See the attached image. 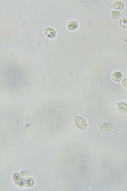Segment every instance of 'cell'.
Instances as JSON below:
<instances>
[{
  "mask_svg": "<svg viewBox=\"0 0 127 191\" xmlns=\"http://www.w3.org/2000/svg\"><path fill=\"white\" fill-rule=\"evenodd\" d=\"M6 74L7 82L11 85L21 86L24 83V73L17 68H10L7 70Z\"/></svg>",
  "mask_w": 127,
  "mask_h": 191,
  "instance_id": "1",
  "label": "cell"
},
{
  "mask_svg": "<svg viewBox=\"0 0 127 191\" xmlns=\"http://www.w3.org/2000/svg\"><path fill=\"white\" fill-rule=\"evenodd\" d=\"M75 123L76 126L81 129H84L87 127V124L86 121L83 117L78 116L75 118Z\"/></svg>",
  "mask_w": 127,
  "mask_h": 191,
  "instance_id": "2",
  "label": "cell"
},
{
  "mask_svg": "<svg viewBox=\"0 0 127 191\" xmlns=\"http://www.w3.org/2000/svg\"><path fill=\"white\" fill-rule=\"evenodd\" d=\"M119 112L122 114H125L127 113V104L124 102L119 103L117 104Z\"/></svg>",
  "mask_w": 127,
  "mask_h": 191,
  "instance_id": "3",
  "label": "cell"
},
{
  "mask_svg": "<svg viewBox=\"0 0 127 191\" xmlns=\"http://www.w3.org/2000/svg\"><path fill=\"white\" fill-rule=\"evenodd\" d=\"M101 131L104 132H108L112 131L113 129L112 125L109 123H105L103 124L100 128Z\"/></svg>",
  "mask_w": 127,
  "mask_h": 191,
  "instance_id": "4",
  "label": "cell"
},
{
  "mask_svg": "<svg viewBox=\"0 0 127 191\" xmlns=\"http://www.w3.org/2000/svg\"><path fill=\"white\" fill-rule=\"evenodd\" d=\"M122 73L119 71H116L114 73L112 76V80L116 82H120L122 77Z\"/></svg>",
  "mask_w": 127,
  "mask_h": 191,
  "instance_id": "5",
  "label": "cell"
},
{
  "mask_svg": "<svg viewBox=\"0 0 127 191\" xmlns=\"http://www.w3.org/2000/svg\"><path fill=\"white\" fill-rule=\"evenodd\" d=\"M78 24L75 21H72L70 22L68 24L67 27L69 30H73L76 29L77 27Z\"/></svg>",
  "mask_w": 127,
  "mask_h": 191,
  "instance_id": "6",
  "label": "cell"
},
{
  "mask_svg": "<svg viewBox=\"0 0 127 191\" xmlns=\"http://www.w3.org/2000/svg\"><path fill=\"white\" fill-rule=\"evenodd\" d=\"M47 34L48 36L51 38H53L55 36L56 32L55 31L51 28H48L47 30Z\"/></svg>",
  "mask_w": 127,
  "mask_h": 191,
  "instance_id": "7",
  "label": "cell"
},
{
  "mask_svg": "<svg viewBox=\"0 0 127 191\" xmlns=\"http://www.w3.org/2000/svg\"><path fill=\"white\" fill-rule=\"evenodd\" d=\"M121 83L124 88H127V78H124Z\"/></svg>",
  "mask_w": 127,
  "mask_h": 191,
  "instance_id": "8",
  "label": "cell"
}]
</instances>
